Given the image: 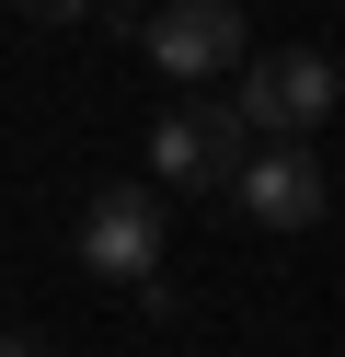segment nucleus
<instances>
[{"mask_svg":"<svg viewBox=\"0 0 345 357\" xmlns=\"http://www.w3.org/2000/svg\"><path fill=\"white\" fill-rule=\"evenodd\" d=\"M81 277H115V288L161 277V185H92V208H81Z\"/></svg>","mask_w":345,"mask_h":357,"instance_id":"nucleus-5","label":"nucleus"},{"mask_svg":"<svg viewBox=\"0 0 345 357\" xmlns=\"http://www.w3.org/2000/svg\"><path fill=\"white\" fill-rule=\"evenodd\" d=\"M242 150H253V127L230 116V93L173 104V116H150V185L207 196V185H230V173H242Z\"/></svg>","mask_w":345,"mask_h":357,"instance_id":"nucleus-4","label":"nucleus"},{"mask_svg":"<svg viewBox=\"0 0 345 357\" xmlns=\"http://www.w3.org/2000/svg\"><path fill=\"white\" fill-rule=\"evenodd\" d=\"M23 12H35V24H81L92 0H23Z\"/></svg>","mask_w":345,"mask_h":357,"instance_id":"nucleus-6","label":"nucleus"},{"mask_svg":"<svg viewBox=\"0 0 345 357\" xmlns=\"http://www.w3.org/2000/svg\"><path fill=\"white\" fill-rule=\"evenodd\" d=\"M219 196L253 219V231H311V219L334 208V173H322V150H311V139H253V150H242V173H230Z\"/></svg>","mask_w":345,"mask_h":357,"instance_id":"nucleus-2","label":"nucleus"},{"mask_svg":"<svg viewBox=\"0 0 345 357\" xmlns=\"http://www.w3.org/2000/svg\"><path fill=\"white\" fill-rule=\"evenodd\" d=\"M138 47H150L161 81H230L253 58V24H242V0H161L138 24Z\"/></svg>","mask_w":345,"mask_h":357,"instance_id":"nucleus-3","label":"nucleus"},{"mask_svg":"<svg viewBox=\"0 0 345 357\" xmlns=\"http://www.w3.org/2000/svg\"><path fill=\"white\" fill-rule=\"evenodd\" d=\"M334 104H345V70L322 47H265V58L230 70V116H242L253 139H311Z\"/></svg>","mask_w":345,"mask_h":357,"instance_id":"nucleus-1","label":"nucleus"},{"mask_svg":"<svg viewBox=\"0 0 345 357\" xmlns=\"http://www.w3.org/2000/svg\"><path fill=\"white\" fill-rule=\"evenodd\" d=\"M0 357H46V334H0Z\"/></svg>","mask_w":345,"mask_h":357,"instance_id":"nucleus-7","label":"nucleus"}]
</instances>
